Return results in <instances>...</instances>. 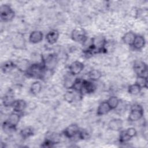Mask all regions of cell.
Returning <instances> with one entry per match:
<instances>
[{"mask_svg":"<svg viewBox=\"0 0 148 148\" xmlns=\"http://www.w3.org/2000/svg\"><path fill=\"white\" fill-rule=\"evenodd\" d=\"M95 85L92 83V81L84 80L82 90V94H91L95 91Z\"/></svg>","mask_w":148,"mask_h":148,"instance_id":"9a60e30c","label":"cell"},{"mask_svg":"<svg viewBox=\"0 0 148 148\" xmlns=\"http://www.w3.org/2000/svg\"><path fill=\"white\" fill-rule=\"evenodd\" d=\"M21 119V114L13 112L8 116L6 121L10 125L16 127Z\"/></svg>","mask_w":148,"mask_h":148,"instance_id":"2e32d148","label":"cell"},{"mask_svg":"<svg viewBox=\"0 0 148 148\" xmlns=\"http://www.w3.org/2000/svg\"><path fill=\"white\" fill-rule=\"evenodd\" d=\"M57 61V57L55 54H50L47 56L45 58H43V60H42V62L45 69L51 71L55 68Z\"/></svg>","mask_w":148,"mask_h":148,"instance_id":"5b68a950","label":"cell"},{"mask_svg":"<svg viewBox=\"0 0 148 148\" xmlns=\"http://www.w3.org/2000/svg\"><path fill=\"white\" fill-rule=\"evenodd\" d=\"M14 96L12 92H8L4 95L2 98V102L3 105L6 108L12 107L15 101Z\"/></svg>","mask_w":148,"mask_h":148,"instance_id":"4fadbf2b","label":"cell"},{"mask_svg":"<svg viewBox=\"0 0 148 148\" xmlns=\"http://www.w3.org/2000/svg\"><path fill=\"white\" fill-rule=\"evenodd\" d=\"M80 128L76 124H71L63 131V134L68 138L71 139L78 135Z\"/></svg>","mask_w":148,"mask_h":148,"instance_id":"52a82bcc","label":"cell"},{"mask_svg":"<svg viewBox=\"0 0 148 148\" xmlns=\"http://www.w3.org/2000/svg\"><path fill=\"white\" fill-rule=\"evenodd\" d=\"M135 36H136V34H134V32H133L132 31H128L122 37L123 42L125 44L131 46L134 40Z\"/></svg>","mask_w":148,"mask_h":148,"instance_id":"ffe728a7","label":"cell"},{"mask_svg":"<svg viewBox=\"0 0 148 148\" xmlns=\"http://www.w3.org/2000/svg\"><path fill=\"white\" fill-rule=\"evenodd\" d=\"M131 138L127 134L125 130H121L119 135V142L121 143H125L130 141Z\"/></svg>","mask_w":148,"mask_h":148,"instance_id":"f546056e","label":"cell"},{"mask_svg":"<svg viewBox=\"0 0 148 148\" xmlns=\"http://www.w3.org/2000/svg\"><path fill=\"white\" fill-rule=\"evenodd\" d=\"M126 132L127 133V134L131 138H132L133 137L135 136L137 134V131L136 130V129L134 127H130L128 128L126 130H125Z\"/></svg>","mask_w":148,"mask_h":148,"instance_id":"4dcf8cb0","label":"cell"},{"mask_svg":"<svg viewBox=\"0 0 148 148\" xmlns=\"http://www.w3.org/2000/svg\"><path fill=\"white\" fill-rule=\"evenodd\" d=\"M106 101L112 110L116 109L120 105V99L116 96L110 97Z\"/></svg>","mask_w":148,"mask_h":148,"instance_id":"484cf974","label":"cell"},{"mask_svg":"<svg viewBox=\"0 0 148 148\" xmlns=\"http://www.w3.org/2000/svg\"><path fill=\"white\" fill-rule=\"evenodd\" d=\"M71 36L73 41L82 43L83 45L87 39L86 33L84 29L82 28H76L73 29Z\"/></svg>","mask_w":148,"mask_h":148,"instance_id":"277c9868","label":"cell"},{"mask_svg":"<svg viewBox=\"0 0 148 148\" xmlns=\"http://www.w3.org/2000/svg\"><path fill=\"white\" fill-rule=\"evenodd\" d=\"M142 88L136 83H134L130 85L128 87V92L132 95H137L142 91Z\"/></svg>","mask_w":148,"mask_h":148,"instance_id":"d4e9b609","label":"cell"},{"mask_svg":"<svg viewBox=\"0 0 148 148\" xmlns=\"http://www.w3.org/2000/svg\"><path fill=\"white\" fill-rule=\"evenodd\" d=\"M134 72L136 76H147V66L146 64L142 61H136L133 65Z\"/></svg>","mask_w":148,"mask_h":148,"instance_id":"8992f818","label":"cell"},{"mask_svg":"<svg viewBox=\"0 0 148 148\" xmlns=\"http://www.w3.org/2000/svg\"><path fill=\"white\" fill-rule=\"evenodd\" d=\"M27 106V102L24 99H16L12 106L13 111L18 113H22Z\"/></svg>","mask_w":148,"mask_h":148,"instance_id":"5bb4252c","label":"cell"},{"mask_svg":"<svg viewBox=\"0 0 148 148\" xmlns=\"http://www.w3.org/2000/svg\"><path fill=\"white\" fill-rule=\"evenodd\" d=\"M34 133V129L32 127H25L24 128H23L20 131V135L23 138L26 139V138H29L31 136L33 135Z\"/></svg>","mask_w":148,"mask_h":148,"instance_id":"83f0119b","label":"cell"},{"mask_svg":"<svg viewBox=\"0 0 148 148\" xmlns=\"http://www.w3.org/2000/svg\"><path fill=\"white\" fill-rule=\"evenodd\" d=\"M13 47L16 49H23L25 46V40L24 35L21 34L17 35L13 42Z\"/></svg>","mask_w":148,"mask_h":148,"instance_id":"7c38bea8","label":"cell"},{"mask_svg":"<svg viewBox=\"0 0 148 148\" xmlns=\"http://www.w3.org/2000/svg\"><path fill=\"white\" fill-rule=\"evenodd\" d=\"M75 78V76L71 74L69 72L65 76L64 80V86L67 89H72L74 83Z\"/></svg>","mask_w":148,"mask_h":148,"instance_id":"44dd1931","label":"cell"},{"mask_svg":"<svg viewBox=\"0 0 148 148\" xmlns=\"http://www.w3.org/2000/svg\"><path fill=\"white\" fill-rule=\"evenodd\" d=\"M123 121L120 119H113L108 123V127L112 131H120L123 127Z\"/></svg>","mask_w":148,"mask_h":148,"instance_id":"ac0fdd59","label":"cell"},{"mask_svg":"<svg viewBox=\"0 0 148 148\" xmlns=\"http://www.w3.org/2000/svg\"><path fill=\"white\" fill-rule=\"evenodd\" d=\"M43 38V34L40 31L35 30L32 31L28 38L29 42L32 44H37L42 42Z\"/></svg>","mask_w":148,"mask_h":148,"instance_id":"9c48e42d","label":"cell"},{"mask_svg":"<svg viewBox=\"0 0 148 148\" xmlns=\"http://www.w3.org/2000/svg\"><path fill=\"white\" fill-rule=\"evenodd\" d=\"M75 94L72 91H66L64 94V100L68 103L73 102L75 99Z\"/></svg>","mask_w":148,"mask_h":148,"instance_id":"f1b7e54d","label":"cell"},{"mask_svg":"<svg viewBox=\"0 0 148 148\" xmlns=\"http://www.w3.org/2000/svg\"><path fill=\"white\" fill-rule=\"evenodd\" d=\"M15 16V12L10 5H2L0 7V17L2 21L9 22L12 21Z\"/></svg>","mask_w":148,"mask_h":148,"instance_id":"7a4b0ae2","label":"cell"},{"mask_svg":"<svg viewBox=\"0 0 148 148\" xmlns=\"http://www.w3.org/2000/svg\"><path fill=\"white\" fill-rule=\"evenodd\" d=\"M46 69L42 62L34 63L29 66L25 72V75L28 77L38 79H45Z\"/></svg>","mask_w":148,"mask_h":148,"instance_id":"6da1fadb","label":"cell"},{"mask_svg":"<svg viewBox=\"0 0 148 148\" xmlns=\"http://www.w3.org/2000/svg\"><path fill=\"white\" fill-rule=\"evenodd\" d=\"M102 73L98 69H91L88 72V77L92 82L98 81L102 77Z\"/></svg>","mask_w":148,"mask_h":148,"instance_id":"603a6c76","label":"cell"},{"mask_svg":"<svg viewBox=\"0 0 148 148\" xmlns=\"http://www.w3.org/2000/svg\"><path fill=\"white\" fill-rule=\"evenodd\" d=\"M83 81H84V79H82L81 78H78V77L75 78L72 89L74 90L75 91L82 95V87L83 84Z\"/></svg>","mask_w":148,"mask_h":148,"instance_id":"cb8c5ba5","label":"cell"},{"mask_svg":"<svg viewBox=\"0 0 148 148\" xmlns=\"http://www.w3.org/2000/svg\"><path fill=\"white\" fill-rule=\"evenodd\" d=\"M111 110L112 109L109 106V104L108 103L107 101H103L99 104L97 110V114L98 116L105 115L108 114Z\"/></svg>","mask_w":148,"mask_h":148,"instance_id":"e0dca14e","label":"cell"},{"mask_svg":"<svg viewBox=\"0 0 148 148\" xmlns=\"http://www.w3.org/2000/svg\"><path fill=\"white\" fill-rule=\"evenodd\" d=\"M42 88V86L41 83L39 81L36 80L31 84L30 86V92L32 95H36L40 92Z\"/></svg>","mask_w":148,"mask_h":148,"instance_id":"7402d4cb","label":"cell"},{"mask_svg":"<svg viewBox=\"0 0 148 148\" xmlns=\"http://www.w3.org/2000/svg\"><path fill=\"white\" fill-rule=\"evenodd\" d=\"M84 64L79 61H75L71 64L69 66V72L73 76L80 74L84 69Z\"/></svg>","mask_w":148,"mask_h":148,"instance_id":"ba28073f","label":"cell"},{"mask_svg":"<svg viewBox=\"0 0 148 148\" xmlns=\"http://www.w3.org/2000/svg\"><path fill=\"white\" fill-rule=\"evenodd\" d=\"M60 33L57 29H51L46 35V40L50 45L55 44L58 40Z\"/></svg>","mask_w":148,"mask_h":148,"instance_id":"30bf717a","label":"cell"},{"mask_svg":"<svg viewBox=\"0 0 148 148\" xmlns=\"http://www.w3.org/2000/svg\"><path fill=\"white\" fill-rule=\"evenodd\" d=\"M17 68L16 64L11 61L4 62L1 65L2 71L4 73H8L12 71L14 69Z\"/></svg>","mask_w":148,"mask_h":148,"instance_id":"d6986e66","label":"cell"},{"mask_svg":"<svg viewBox=\"0 0 148 148\" xmlns=\"http://www.w3.org/2000/svg\"><path fill=\"white\" fill-rule=\"evenodd\" d=\"M146 40L145 38L140 35H136L132 47L136 50H142L145 46Z\"/></svg>","mask_w":148,"mask_h":148,"instance_id":"8fae6325","label":"cell"},{"mask_svg":"<svg viewBox=\"0 0 148 148\" xmlns=\"http://www.w3.org/2000/svg\"><path fill=\"white\" fill-rule=\"evenodd\" d=\"M143 116V109L139 104H134L131 108L128 119L130 121L134 122L140 120Z\"/></svg>","mask_w":148,"mask_h":148,"instance_id":"3957f363","label":"cell"},{"mask_svg":"<svg viewBox=\"0 0 148 148\" xmlns=\"http://www.w3.org/2000/svg\"><path fill=\"white\" fill-rule=\"evenodd\" d=\"M135 83H136L138 85H139L142 88H147V76H136V79Z\"/></svg>","mask_w":148,"mask_h":148,"instance_id":"4316f807","label":"cell"}]
</instances>
